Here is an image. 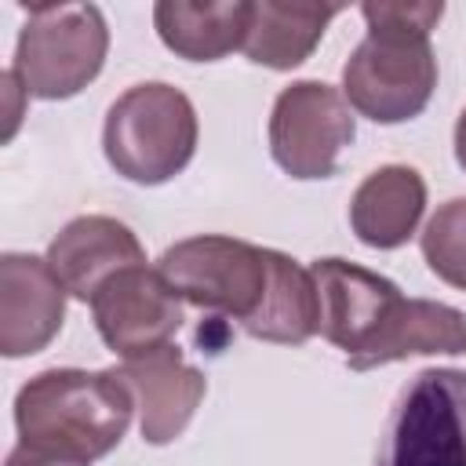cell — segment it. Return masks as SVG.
Here are the masks:
<instances>
[{"mask_svg": "<svg viewBox=\"0 0 466 466\" xmlns=\"http://www.w3.org/2000/svg\"><path fill=\"white\" fill-rule=\"evenodd\" d=\"M320 299V335L342 350L350 371H371L422 353H466V313L433 299H408L390 277L350 258L309 266Z\"/></svg>", "mask_w": 466, "mask_h": 466, "instance_id": "cell-2", "label": "cell"}, {"mask_svg": "<svg viewBox=\"0 0 466 466\" xmlns=\"http://www.w3.org/2000/svg\"><path fill=\"white\" fill-rule=\"evenodd\" d=\"M426 211V182L408 164L375 167L350 200V226L360 244L393 251L404 248Z\"/></svg>", "mask_w": 466, "mask_h": 466, "instance_id": "cell-13", "label": "cell"}, {"mask_svg": "<svg viewBox=\"0 0 466 466\" xmlns=\"http://www.w3.org/2000/svg\"><path fill=\"white\" fill-rule=\"evenodd\" d=\"M135 408L116 368H47L18 390L15 430L18 444L95 462L124 441Z\"/></svg>", "mask_w": 466, "mask_h": 466, "instance_id": "cell-4", "label": "cell"}, {"mask_svg": "<svg viewBox=\"0 0 466 466\" xmlns=\"http://www.w3.org/2000/svg\"><path fill=\"white\" fill-rule=\"evenodd\" d=\"M113 368H116L120 382L135 393L142 441L157 444V448L171 444L175 437L186 433L189 419L197 415V408L208 393L204 371L186 364V357L175 342L157 346L138 357H127Z\"/></svg>", "mask_w": 466, "mask_h": 466, "instance_id": "cell-10", "label": "cell"}, {"mask_svg": "<svg viewBox=\"0 0 466 466\" xmlns=\"http://www.w3.org/2000/svg\"><path fill=\"white\" fill-rule=\"evenodd\" d=\"M4 466H91V462H80V459H69V455H55V451H44V448H29V444H15Z\"/></svg>", "mask_w": 466, "mask_h": 466, "instance_id": "cell-17", "label": "cell"}, {"mask_svg": "<svg viewBox=\"0 0 466 466\" xmlns=\"http://www.w3.org/2000/svg\"><path fill=\"white\" fill-rule=\"evenodd\" d=\"M455 160H459V167L466 171V109H462L459 120H455Z\"/></svg>", "mask_w": 466, "mask_h": 466, "instance_id": "cell-18", "label": "cell"}, {"mask_svg": "<svg viewBox=\"0 0 466 466\" xmlns=\"http://www.w3.org/2000/svg\"><path fill=\"white\" fill-rule=\"evenodd\" d=\"M251 22V0H160L153 4V25L167 51L186 62H218L229 51L244 47Z\"/></svg>", "mask_w": 466, "mask_h": 466, "instance_id": "cell-14", "label": "cell"}, {"mask_svg": "<svg viewBox=\"0 0 466 466\" xmlns=\"http://www.w3.org/2000/svg\"><path fill=\"white\" fill-rule=\"evenodd\" d=\"M360 15L368 36L342 66V98L375 124H404L430 106L437 87L430 29L441 22L444 4L368 0L360 4Z\"/></svg>", "mask_w": 466, "mask_h": 466, "instance_id": "cell-3", "label": "cell"}, {"mask_svg": "<svg viewBox=\"0 0 466 466\" xmlns=\"http://www.w3.org/2000/svg\"><path fill=\"white\" fill-rule=\"evenodd\" d=\"M157 269L182 302L237 320L251 339L302 346L320 331L317 280L284 251L200 233L171 244Z\"/></svg>", "mask_w": 466, "mask_h": 466, "instance_id": "cell-1", "label": "cell"}, {"mask_svg": "<svg viewBox=\"0 0 466 466\" xmlns=\"http://www.w3.org/2000/svg\"><path fill=\"white\" fill-rule=\"evenodd\" d=\"M357 120L342 91L324 80L288 84L269 113V157L291 178H331Z\"/></svg>", "mask_w": 466, "mask_h": 466, "instance_id": "cell-8", "label": "cell"}, {"mask_svg": "<svg viewBox=\"0 0 466 466\" xmlns=\"http://www.w3.org/2000/svg\"><path fill=\"white\" fill-rule=\"evenodd\" d=\"M197 109L186 91L149 80L127 87L102 124V149L109 167L138 186H160L182 175L197 153Z\"/></svg>", "mask_w": 466, "mask_h": 466, "instance_id": "cell-5", "label": "cell"}, {"mask_svg": "<svg viewBox=\"0 0 466 466\" xmlns=\"http://www.w3.org/2000/svg\"><path fill=\"white\" fill-rule=\"evenodd\" d=\"M66 288L40 255H0V353L33 357L51 346L66 320Z\"/></svg>", "mask_w": 466, "mask_h": 466, "instance_id": "cell-11", "label": "cell"}, {"mask_svg": "<svg viewBox=\"0 0 466 466\" xmlns=\"http://www.w3.org/2000/svg\"><path fill=\"white\" fill-rule=\"evenodd\" d=\"M109 29L95 4H36L15 44V73L25 95L62 102L80 95L106 66Z\"/></svg>", "mask_w": 466, "mask_h": 466, "instance_id": "cell-6", "label": "cell"}, {"mask_svg": "<svg viewBox=\"0 0 466 466\" xmlns=\"http://www.w3.org/2000/svg\"><path fill=\"white\" fill-rule=\"evenodd\" d=\"M91 317L102 342L120 357H138L167 346L182 328V299L160 269L127 266L113 273L91 299Z\"/></svg>", "mask_w": 466, "mask_h": 466, "instance_id": "cell-9", "label": "cell"}, {"mask_svg": "<svg viewBox=\"0 0 466 466\" xmlns=\"http://www.w3.org/2000/svg\"><path fill=\"white\" fill-rule=\"evenodd\" d=\"M44 258L73 299L91 302L95 291L113 273H120L127 266H142L146 251H142L138 237L131 233V226H124L120 218L80 215L62 226V233L47 244Z\"/></svg>", "mask_w": 466, "mask_h": 466, "instance_id": "cell-12", "label": "cell"}, {"mask_svg": "<svg viewBox=\"0 0 466 466\" xmlns=\"http://www.w3.org/2000/svg\"><path fill=\"white\" fill-rule=\"evenodd\" d=\"M371 466H466L462 368H422L397 393Z\"/></svg>", "mask_w": 466, "mask_h": 466, "instance_id": "cell-7", "label": "cell"}, {"mask_svg": "<svg viewBox=\"0 0 466 466\" xmlns=\"http://www.w3.org/2000/svg\"><path fill=\"white\" fill-rule=\"evenodd\" d=\"M339 4H288V0H251V22L244 36V55L255 66L288 73L302 66L320 44Z\"/></svg>", "mask_w": 466, "mask_h": 466, "instance_id": "cell-15", "label": "cell"}, {"mask_svg": "<svg viewBox=\"0 0 466 466\" xmlns=\"http://www.w3.org/2000/svg\"><path fill=\"white\" fill-rule=\"evenodd\" d=\"M419 248L437 280L466 291V197H451L430 215Z\"/></svg>", "mask_w": 466, "mask_h": 466, "instance_id": "cell-16", "label": "cell"}]
</instances>
